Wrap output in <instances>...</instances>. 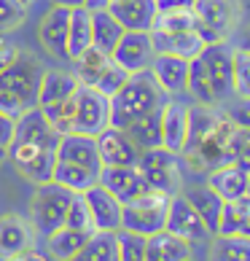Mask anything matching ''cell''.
<instances>
[{"label": "cell", "instance_id": "obj_1", "mask_svg": "<svg viewBox=\"0 0 250 261\" xmlns=\"http://www.w3.org/2000/svg\"><path fill=\"white\" fill-rule=\"evenodd\" d=\"M167 94L161 92V86L151 75V70L132 73L127 84L110 97V127L127 129L129 124L140 121L143 116H151L161 111Z\"/></svg>", "mask_w": 250, "mask_h": 261}, {"label": "cell", "instance_id": "obj_2", "mask_svg": "<svg viewBox=\"0 0 250 261\" xmlns=\"http://www.w3.org/2000/svg\"><path fill=\"white\" fill-rule=\"evenodd\" d=\"M197 27L205 43H224L232 41L245 19L242 0H197L194 3Z\"/></svg>", "mask_w": 250, "mask_h": 261}, {"label": "cell", "instance_id": "obj_3", "mask_svg": "<svg viewBox=\"0 0 250 261\" xmlns=\"http://www.w3.org/2000/svg\"><path fill=\"white\" fill-rule=\"evenodd\" d=\"M75 197V191L65 189L57 180H46L35 186V194L30 199V224L38 234H51L54 229L65 226L67 207Z\"/></svg>", "mask_w": 250, "mask_h": 261}, {"label": "cell", "instance_id": "obj_4", "mask_svg": "<svg viewBox=\"0 0 250 261\" xmlns=\"http://www.w3.org/2000/svg\"><path fill=\"white\" fill-rule=\"evenodd\" d=\"M167 207H170V197L161 191H148L137 199L124 202L121 210V229L137 231V234H156L164 229L167 221Z\"/></svg>", "mask_w": 250, "mask_h": 261}, {"label": "cell", "instance_id": "obj_5", "mask_svg": "<svg viewBox=\"0 0 250 261\" xmlns=\"http://www.w3.org/2000/svg\"><path fill=\"white\" fill-rule=\"evenodd\" d=\"M43 70L46 67H43L41 60H38V54L27 51V49H19L16 60L0 73V89L14 92L16 97H22L27 105H35Z\"/></svg>", "mask_w": 250, "mask_h": 261}, {"label": "cell", "instance_id": "obj_6", "mask_svg": "<svg viewBox=\"0 0 250 261\" xmlns=\"http://www.w3.org/2000/svg\"><path fill=\"white\" fill-rule=\"evenodd\" d=\"M232 54H234L232 41L207 43L205 51L199 54V60H202V65H205L207 75H210V84H213L218 108L234 97V62H232Z\"/></svg>", "mask_w": 250, "mask_h": 261}, {"label": "cell", "instance_id": "obj_7", "mask_svg": "<svg viewBox=\"0 0 250 261\" xmlns=\"http://www.w3.org/2000/svg\"><path fill=\"white\" fill-rule=\"evenodd\" d=\"M110 127V97L92 86L75 89V116H73V132L92 135L97 138L102 129Z\"/></svg>", "mask_w": 250, "mask_h": 261}, {"label": "cell", "instance_id": "obj_8", "mask_svg": "<svg viewBox=\"0 0 250 261\" xmlns=\"http://www.w3.org/2000/svg\"><path fill=\"white\" fill-rule=\"evenodd\" d=\"M8 162L16 167V172L24 180H30L33 186L46 183L54 178V164H57V151H46L30 146V143H19L14 140L8 146Z\"/></svg>", "mask_w": 250, "mask_h": 261}, {"label": "cell", "instance_id": "obj_9", "mask_svg": "<svg viewBox=\"0 0 250 261\" xmlns=\"http://www.w3.org/2000/svg\"><path fill=\"white\" fill-rule=\"evenodd\" d=\"M164 229L172 231V234L188 240L191 245L194 243H205L210 240V229L205 226L202 216L191 207V202L183 194H172L170 197V207H167V221H164Z\"/></svg>", "mask_w": 250, "mask_h": 261}, {"label": "cell", "instance_id": "obj_10", "mask_svg": "<svg viewBox=\"0 0 250 261\" xmlns=\"http://www.w3.org/2000/svg\"><path fill=\"white\" fill-rule=\"evenodd\" d=\"M67 24H70V8L65 6H51L38 22V41L51 60L70 62L67 60Z\"/></svg>", "mask_w": 250, "mask_h": 261}, {"label": "cell", "instance_id": "obj_11", "mask_svg": "<svg viewBox=\"0 0 250 261\" xmlns=\"http://www.w3.org/2000/svg\"><path fill=\"white\" fill-rule=\"evenodd\" d=\"M62 135L51 127V121L43 116V111L33 105L27 108L22 116L16 119V132H14V140L19 143H30V146L38 148H46V151H57V143H60ZM11 140V143H14Z\"/></svg>", "mask_w": 250, "mask_h": 261}, {"label": "cell", "instance_id": "obj_12", "mask_svg": "<svg viewBox=\"0 0 250 261\" xmlns=\"http://www.w3.org/2000/svg\"><path fill=\"white\" fill-rule=\"evenodd\" d=\"M153 43H151V33H132L127 30L121 35L119 46L113 49V60H116L129 75L132 73H143L148 70L153 62Z\"/></svg>", "mask_w": 250, "mask_h": 261}, {"label": "cell", "instance_id": "obj_13", "mask_svg": "<svg viewBox=\"0 0 250 261\" xmlns=\"http://www.w3.org/2000/svg\"><path fill=\"white\" fill-rule=\"evenodd\" d=\"M97 183H102V186L108 189L110 194H116L121 202L137 199L143 194H148V191H153L137 164H132V167H102L100 175H97Z\"/></svg>", "mask_w": 250, "mask_h": 261}, {"label": "cell", "instance_id": "obj_14", "mask_svg": "<svg viewBox=\"0 0 250 261\" xmlns=\"http://www.w3.org/2000/svg\"><path fill=\"white\" fill-rule=\"evenodd\" d=\"M84 199L89 205L92 213V221H94V229H102V231H119L121 229V210H124V202L110 194L102 183H94L84 191Z\"/></svg>", "mask_w": 250, "mask_h": 261}, {"label": "cell", "instance_id": "obj_15", "mask_svg": "<svg viewBox=\"0 0 250 261\" xmlns=\"http://www.w3.org/2000/svg\"><path fill=\"white\" fill-rule=\"evenodd\" d=\"M97 151L102 167H132L140 159V151L119 127H108L97 135Z\"/></svg>", "mask_w": 250, "mask_h": 261}, {"label": "cell", "instance_id": "obj_16", "mask_svg": "<svg viewBox=\"0 0 250 261\" xmlns=\"http://www.w3.org/2000/svg\"><path fill=\"white\" fill-rule=\"evenodd\" d=\"M57 159L81 164V167L92 170L94 175H100V170H102L100 151H97V138H92V135H81V132L62 135L60 143H57Z\"/></svg>", "mask_w": 250, "mask_h": 261}, {"label": "cell", "instance_id": "obj_17", "mask_svg": "<svg viewBox=\"0 0 250 261\" xmlns=\"http://www.w3.org/2000/svg\"><path fill=\"white\" fill-rule=\"evenodd\" d=\"M188 62L191 60H183V57H175V54H153V62H151L148 70L167 97H175V94L186 92Z\"/></svg>", "mask_w": 250, "mask_h": 261}, {"label": "cell", "instance_id": "obj_18", "mask_svg": "<svg viewBox=\"0 0 250 261\" xmlns=\"http://www.w3.org/2000/svg\"><path fill=\"white\" fill-rule=\"evenodd\" d=\"M35 229L22 216L6 213L0 216V258H16L33 248Z\"/></svg>", "mask_w": 250, "mask_h": 261}, {"label": "cell", "instance_id": "obj_19", "mask_svg": "<svg viewBox=\"0 0 250 261\" xmlns=\"http://www.w3.org/2000/svg\"><path fill=\"white\" fill-rule=\"evenodd\" d=\"M188 138V105L167 97L161 105V146L183 153Z\"/></svg>", "mask_w": 250, "mask_h": 261}, {"label": "cell", "instance_id": "obj_20", "mask_svg": "<svg viewBox=\"0 0 250 261\" xmlns=\"http://www.w3.org/2000/svg\"><path fill=\"white\" fill-rule=\"evenodd\" d=\"M108 11L121 22L124 30L132 33H151L159 19L156 0H124V3H110Z\"/></svg>", "mask_w": 250, "mask_h": 261}, {"label": "cell", "instance_id": "obj_21", "mask_svg": "<svg viewBox=\"0 0 250 261\" xmlns=\"http://www.w3.org/2000/svg\"><path fill=\"white\" fill-rule=\"evenodd\" d=\"M151 43L156 54H175L183 60H197L205 51V41L197 30H183V33H164V30H151Z\"/></svg>", "mask_w": 250, "mask_h": 261}, {"label": "cell", "instance_id": "obj_22", "mask_svg": "<svg viewBox=\"0 0 250 261\" xmlns=\"http://www.w3.org/2000/svg\"><path fill=\"white\" fill-rule=\"evenodd\" d=\"M247 180H250V172L242 170L239 164L229 162V164H220V167L207 170L205 183L224 202H232V199H242L247 194Z\"/></svg>", "mask_w": 250, "mask_h": 261}, {"label": "cell", "instance_id": "obj_23", "mask_svg": "<svg viewBox=\"0 0 250 261\" xmlns=\"http://www.w3.org/2000/svg\"><path fill=\"white\" fill-rule=\"evenodd\" d=\"M180 194H183L191 202V207L202 216L205 226L210 229V234H218L220 213H224V199H220L215 191L207 186V183H183Z\"/></svg>", "mask_w": 250, "mask_h": 261}, {"label": "cell", "instance_id": "obj_24", "mask_svg": "<svg viewBox=\"0 0 250 261\" xmlns=\"http://www.w3.org/2000/svg\"><path fill=\"white\" fill-rule=\"evenodd\" d=\"M78 79L73 75V70H60V67H49L43 70L41 86H38V108H46L51 102H62L67 97H73L75 89H78Z\"/></svg>", "mask_w": 250, "mask_h": 261}, {"label": "cell", "instance_id": "obj_25", "mask_svg": "<svg viewBox=\"0 0 250 261\" xmlns=\"http://www.w3.org/2000/svg\"><path fill=\"white\" fill-rule=\"evenodd\" d=\"M194 256V245L188 240L161 229L148 237L146 245V261H186Z\"/></svg>", "mask_w": 250, "mask_h": 261}, {"label": "cell", "instance_id": "obj_26", "mask_svg": "<svg viewBox=\"0 0 250 261\" xmlns=\"http://www.w3.org/2000/svg\"><path fill=\"white\" fill-rule=\"evenodd\" d=\"M220 121H224V113H220V108H215V105H199V102L191 105L188 108V138H186L183 153L194 151L202 140L210 138V135L220 127Z\"/></svg>", "mask_w": 250, "mask_h": 261}, {"label": "cell", "instance_id": "obj_27", "mask_svg": "<svg viewBox=\"0 0 250 261\" xmlns=\"http://www.w3.org/2000/svg\"><path fill=\"white\" fill-rule=\"evenodd\" d=\"M92 46V11L89 8H70V24H67V60L78 57Z\"/></svg>", "mask_w": 250, "mask_h": 261}, {"label": "cell", "instance_id": "obj_28", "mask_svg": "<svg viewBox=\"0 0 250 261\" xmlns=\"http://www.w3.org/2000/svg\"><path fill=\"white\" fill-rule=\"evenodd\" d=\"M124 33H127V30H124L121 22L108 11V8H102V11H92V46H97L100 51L113 54V49L119 46Z\"/></svg>", "mask_w": 250, "mask_h": 261}, {"label": "cell", "instance_id": "obj_29", "mask_svg": "<svg viewBox=\"0 0 250 261\" xmlns=\"http://www.w3.org/2000/svg\"><path fill=\"white\" fill-rule=\"evenodd\" d=\"M140 172L146 175L148 186L161 194H180L183 189V159L170 162V164H153V167H140Z\"/></svg>", "mask_w": 250, "mask_h": 261}, {"label": "cell", "instance_id": "obj_30", "mask_svg": "<svg viewBox=\"0 0 250 261\" xmlns=\"http://www.w3.org/2000/svg\"><path fill=\"white\" fill-rule=\"evenodd\" d=\"M86 240H89L86 231L60 226V229H54L51 234H46V250H49L51 258H57V261H73L78 256V250L86 245Z\"/></svg>", "mask_w": 250, "mask_h": 261}, {"label": "cell", "instance_id": "obj_31", "mask_svg": "<svg viewBox=\"0 0 250 261\" xmlns=\"http://www.w3.org/2000/svg\"><path fill=\"white\" fill-rule=\"evenodd\" d=\"M73 261H119V240L116 231H102L94 229L86 245L78 250Z\"/></svg>", "mask_w": 250, "mask_h": 261}, {"label": "cell", "instance_id": "obj_32", "mask_svg": "<svg viewBox=\"0 0 250 261\" xmlns=\"http://www.w3.org/2000/svg\"><path fill=\"white\" fill-rule=\"evenodd\" d=\"M124 132H127V138L134 143V148L140 153L161 146V111L151 113V116H143L140 121L129 124Z\"/></svg>", "mask_w": 250, "mask_h": 261}, {"label": "cell", "instance_id": "obj_33", "mask_svg": "<svg viewBox=\"0 0 250 261\" xmlns=\"http://www.w3.org/2000/svg\"><path fill=\"white\" fill-rule=\"evenodd\" d=\"M218 234H242V237H250V199L247 197L224 202Z\"/></svg>", "mask_w": 250, "mask_h": 261}, {"label": "cell", "instance_id": "obj_34", "mask_svg": "<svg viewBox=\"0 0 250 261\" xmlns=\"http://www.w3.org/2000/svg\"><path fill=\"white\" fill-rule=\"evenodd\" d=\"M210 261H250V237H242V234H213Z\"/></svg>", "mask_w": 250, "mask_h": 261}, {"label": "cell", "instance_id": "obj_35", "mask_svg": "<svg viewBox=\"0 0 250 261\" xmlns=\"http://www.w3.org/2000/svg\"><path fill=\"white\" fill-rule=\"evenodd\" d=\"M51 180L62 183L65 189L75 191V194H84V191L89 189V186H94V183H97V175H94L92 170L81 167V164L57 159V164H54V178H51Z\"/></svg>", "mask_w": 250, "mask_h": 261}, {"label": "cell", "instance_id": "obj_36", "mask_svg": "<svg viewBox=\"0 0 250 261\" xmlns=\"http://www.w3.org/2000/svg\"><path fill=\"white\" fill-rule=\"evenodd\" d=\"M108 62H110V54L100 51L97 46H89L78 60H73V75L78 79L81 86H94V81L100 79V73L105 70Z\"/></svg>", "mask_w": 250, "mask_h": 261}, {"label": "cell", "instance_id": "obj_37", "mask_svg": "<svg viewBox=\"0 0 250 261\" xmlns=\"http://www.w3.org/2000/svg\"><path fill=\"white\" fill-rule=\"evenodd\" d=\"M186 92L191 94V100L199 102V105H215V92H213V84H210V75L205 70V65H202V60L197 57V60L188 62V84H186Z\"/></svg>", "mask_w": 250, "mask_h": 261}, {"label": "cell", "instance_id": "obj_38", "mask_svg": "<svg viewBox=\"0 0 250 261\" xmlns=\"http://www.w3.org/2000/svg\"><path fill=\"white\" fill-rule=\"evenodd\" d=\"M116 240H119V261H146V245H148L146 234L119 229Z\"/></svg>", "mask_w": 250, "mask_h": 261}, {"label": "cell", "instance_id": "obj_39", "mask_svg": "<svg viewBox=\"0 0 250 261\" xmlns=\"http://www.w3.org/2000/svg\"><path fill=\"white\" fill-rule=\"evenodd\" d=\"M43 116L51 121V127L60 132V135H67L73 132V116H75V94L73 97H67L62 102H51L46 105V108H41Z\"/></svg>", "mask_w": 250, "mask_h": 261}, {"label": "cell", "instance_id": "obj_40", "mask_svg": "<svg viewBox=\"0 0 250 261\" xmlns=\"http://www.w3.org/2000/svg\"><path fill=\"white\" fill-rule=\"evenodd\" d=\"M127 79H129V73L124 70V67H121L116 60H113V57H110V62L105 65V70L100 73V79L94 81V86H92V89L102 92L105 97H113V94H116V92L121 89V86L127 84Z\"/></svg>", "mask_w": 250, "mask_h": 261}, {"label": "cell", "instance_id": "obj_41", "mask_svg": "<svg viewBox=\"0 0 250 261\" xmlns=\"http://www.w3.org/2000/svg\"><path fill=\"white\" fill-rule=\"evenodd\" d=\"M232 62H234V94L237 97H250V49L234 46Z\"/></svg>", "mask_w": 250, "mask_h": 261}, {"label": "cell", "instance_id": "obj_42", "mask_svg": "<svg viewBox=\"0 0 250 261\" xmlns=\"http://www.w3.org/2000/svg\"><path fill=\"white\" fill-rule=\"evenodd\" d=\"M27 8L22 0H0V35L19 30L27 19Z\"/></svg>", "mask_w": 250, "mask_h": 261}, {"label": "cell", "instance_id": "obj_43", "mask_svg": "<svg viewBox=\"0 0 250 261\" xmlns=\"http://www.w3.org/2000/svg\"><path fill=\"white\" fill-rule=\"evenodd\" d=\"M65 226L86 231V234H92V231H94V221H92V213H89V205H86L84 194L73 197L70 207H67V216H65Z\"/></svg>", "mask_w": 250, "mask_h": 261}, {"label": "cell", "instance_id": "obj_44", "mask_svg": "<svg viewBox=\"0 0 250 261\" xmlns=\"http://www.w3.org/2000/svg\"><path fill=\"white\" fill-rule=\"evenodd\" d=\"M194 27H197L194 11H159L156 19V30H164V33H183V30H194Z\"/></svg>", "mask_w": 250, "mask_h": 261}, {"label": "cell", "instance_id": "obj_45", "mask_svg": "<svg viewBox=\"0 0 250 261\" xmlns=\"http://www.w3.org/2000/svg\"><path fill=\"white\" fill-rule=\"evenodd\" d=\"M220 113L226 116V121L237 129H250V97H234L220 105Z\"/></svg>", "mask_w": 250, "mask_h": 261}, {"label": "cell", "instance_id": "obj_46", "mask_svg": "<svg viewBox=\"0 0 250 261\" xmlns=\"http://www.w3.org/2000/svg\"><path fill=\"white\" fill-rule=\"evenodd\" d=\"M27 108H33V105H27L22 97H16L14 92H6V89H0V113L8 116V119H19Z\"/></svg>", "mask_w": 250, "mask_h": 261}, {"label": "cell", "instance_id": "obj_47", "mask_svg": "<svg viewBox=\"0 0 250 261\" xmlns=\"http://www.w3.org/2000/svg\"><path fill=\"white\" fill-rule=\"evenodd\" d=\"M16 54H19V46L11 43V41H6V38L0 35V73H3L6 67L16 60Z\"/></svg>", "mask_w": 250, "mask_h": 261}, {"label": "cell", "instance_id": "obj_48", "mask_svg": "<svg viewBox=\"0 0 250 261\" xmlns=\"http://www.w3.org/2000/svg\"><path fill=\"white\" fill-rule=\"evenodd\" d=\"M14 132H16V121L0 113V146H11Z\"/></svg>", "mask_w": 250, "mask_h": 261}, {"label": "cell", "instance_id": "obj_49", "mask_svg": "<svg viewBox=\"0 0 250 261\" xmlns=\"http://www.w3.org/2000/svg\"><path fill=\"white\" fill-rule=\"evenodd\" d=\"M197 0H156L159 11H194Z\"/></svg>", "mask_w": 250, "mask_h": 261}, {"label": "cell", "instance_id": "obj_50", "mask_svg": "<svg viewBox=\"0 0 250 261\" xmlns=\"http://www.w3.org/2000/svg\"><path fill=\"white\" fill-rule=\"evenodd\" d=\"M110 0H86L84 8H89V11H102V8H108Z\"/></svg>", "mask_w": 250, "mask_h": 261}, {"label": "cell", "instance_id": "obj_51", "mask_svg": "<svg viewBox=\"0 0 250 261\" xmlns=\"http://www.w3.org/2000/svg\"><path fill=\"white\" fill-rule=\"evenodd\" d=\"M86 0H51V6H65V8H78Z\"/></svg>", "mask_w": 250, "mask_h": 261}, {"label": "cell", "instance_id": "obj_52", "mask_svg": "<svg viewBox=\"0 0 250 261\" xmlns=\"http://www.w3.org/2000/svg\"><path fill=\"white\" fill-rule=\"evenodd\" d=\"M8 162V146H0V167Z\"/></svg>", "mask_w": 250, "mask_h": 261}, {"label": "cell", "instance_id": "obj_53", "mask_svg": "<svg viewBox=\"0 0 250 261\" xmlns=\"http://www.w3.org/2000/svg\"><path fill=\"white\" fill-rule=\"evenodd\" d=\"M239 46H242V49H250V30H247V35H245V41L239 43Z\"/></svg>", "mask_w": 250, "mask_h": 261}, {"label": "cell", "instance_id": "obj_54", "mask_svg": "<svg viewBox=\"0 0 250 261\" xmlns=\"http://www.w3.org/2000/svg\"><path fill=\"white\" fill-rule=\"evenodd\" d=\"M245 197H247V199H250V180H247V194H245Z\"/></svg>", "mask_w": 250, "mask_h": 261}, {"label": "cell", "instance_id": "obj_55", "mask_svg": "<svg viewBox=\"0 0 250 261\" xmlns=\"http://www.w3.org/2000/svg\"><path fill=\"white\" fill-rule=\"evenodd\" d=\"M22 3H24V6H30V3H33V0H22Z\"/></svg>", "mask_w": 250, "mask_h": 261}, {"label": "cell", "instance_id": "obj_56", "mask_svg": "<svg viewBox=\"0 0 250 261\" xmlns=\"http://www.w3.org/2000/svg\"><path fill=\"white\" fill-rule=\"evenodd\" d=\"M110 3H124V0H110Z\"/></svg>", "mask_w": 250, "mask_h": 261}, {"label": "cell", "instance_id": "obj_57", "mask_svg": "<svg viewBox=\"0 0 250 261\" xmlns=\"http://www.w3.org/2000/svg\"><path fill=\"white\" fill-rule=\"evenodd\" d=\"M186 261H197V258H194V256H191V258H186Z\"/></svg>", "mask_w": 250, "mask_h": 261}]
</instances>
